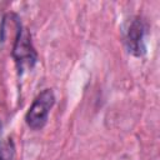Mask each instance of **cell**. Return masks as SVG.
Segmentation results:
<instances>
[{"label": "cell", "instance_id": "obj_2", "mask_svg": "<svg viewBox=\"0 0 160 160\" xmlns=\"http://www.w3.org/2000/svg\"><path fill=\"white\" fill-rule=\"evenodd\" d=\"M55 104V95L51 89H45L42 90L32 101L31 106L29 108L26 115H25V121L29 128L32 130H39L42 129L48 121L49 112L51 108Z\"/></svg>", "mask_w": 160, "mask_h": 160}, {"label": "cell", "instance_id": "obj_1", "mask_svg": "<svg viewBox=\"0 0 160 160\" xmlns=\"http://www.w3.org/2000/svg\"><path fill=\"white\" fill-rule=\"evenodd\" d=\"M11 55L15 60L19 72L30 70L38 61V54L31 41V35L26 28H20L16 36L14 38V45Z\"/></svg>", "mask_w": 160, "mask_h": 160}, {"label": "cell", "instance_id": "obj_4", "mask_svg": "<svg viewBox=\"0 0 160 160\" xmlns=\"http://www.w3.org/2000/svg\"><path fill=\"white\" fill-rule=\"evenodd\" d=\"M15 159V146L11 139L0 144V160H14Z\"/></svg>", "mask_w": 160, "mask_h": 160}, {"label": "cell", "instance_id": "obj_3", "mask_svg": "<svg viewBox=\"0 0 160 160\" xmlns=\"http://www.w3.org/2000/svg\"><path fill=\"white\" fill-rule=\"evenodd\" d=\"M145 24L141 18H134L129 24L126 31V48L129 52L135 56H141L145 54Z\"/></svg>", "mask_w": 160, "mask_h": 160}, {"label": "cell", "instance_id": "obj_5", "mask_svg": "<svg viewBox=\"0 0 160 160\" xmlns=\"http://www.w3.org/2000/svg\"><path fill=\"white\" fill-rule=\"evenodd\" d=\"M1 135H2V124L0 121V144H1Z\"/></svg>", "mask_w": 160, "mask_h": 160}]
</instances>
